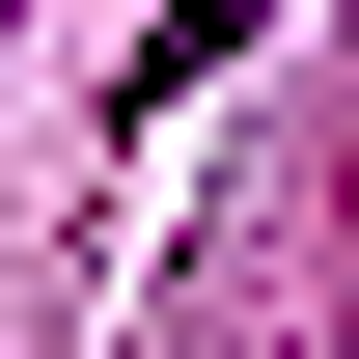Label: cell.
<instances>
[{
    "label": "cell",
    "mask_w": 359,
    "mask_h": 359,
    "mask_svg": "<svg viewBox=\"0 0 359 359\" xmlns=\"http://www.w3.org/2000/svg\"><path fill=\"white\" fill-rule=\"evenodd\" d=\"M249 28H276V0H166V55H138V83H166V111H194V83H222V55H249Z\"/></svg>",
    "instance_id": "obj_1"
},
{
    "label": "cell",
    "mask_w": 359,
    "mask_h": 359,
    "mask_svg": "<svg viewBox=\"0 0 359 359\" xmlns=\"http://www.w3.org/2000/svg\"><path fill=\"white\" fill-rule=\"evenodd\" d=\"M0 28H28V0H0Z\"/></svg>",
    "instance_id": "obj_2"
}]
</instances>
